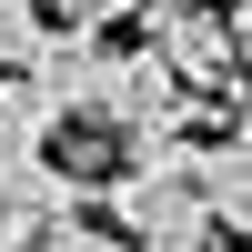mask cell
Returning a JSON list of instances; mask_svg holds the SVG:
<instances>
[{
	"instance_id": "cell-1",
	"label": "cell",
	"mask_w": 252,
	"mask_h": 252,
	"mask_svg": "<svg viewBox=\"0 0 252 252\" xmlns=\"http://www.w3.org/2000/svg\"><path fill=\"white\" fill-rule=\"evenodd\" d=\"M202 152H172V161H121L101 182V222L121 242H182V252H212V212H202Z\"/></svg>"
},
{
	"instance_id": "cell-2",
	"label": "cell",
	"mask_w": 252,
	"mask_h": 252,
	"mask_svg": "<svg viewBox=\"0 0 252 252\" xmlns=\"http://www.w3.org/2000/svg\"><path fill=\"white\" fill-rule=\"evenodd\" d=\"M141 51L172 61V81L192 101H232L242 91V40H232V10H212V0H141Z\"/></svg>"
},
{
	"instance_id": "cell-3",
	"label": "cell",
	"mask_w": 252,
	"mask_h": 252,
	"mask_svg": "<svg viewBox=\"0 0 252 252\" xmlns=\"http://www.w3.org/2000/svg\"><path fill=\"white\" fill-rule=\"evenodd\" d=\"M71 212H81V182L61 172L51 152H31V161L0 172V252H31L40 232H61Z\"/></svg>"
},
{
	"instance_id": "cell-4",
	"label": "cell",
	"mask_w": 252,
	"mask_h": 252,
	"mask_svg": "<svg viewBox=\"0 0 252 252\" xmlns=\"http://www.w3.org/2000/svg\"><path fill=\"white\" fill-rule=\"evenodd\" d=\"M192 172H202V212H212L222 232L252 242V141H212Z\"/></svg>"
},
{
	"instance_id": "cell-5",
	"label": "cell",
	"mask_w": 252,
	"mask_h": 252,
	"mask_svg": "<svg viewBox=\"0 0 252 252\" xmlns=\"http://www.w3.org/2000/svg\"><path fill=\"white\" fill-rule=\"evenodd\" d=\"M51 131H61V111L31 91V81H0V172L10 161H31V152H51Z\"/></svg>"
},
{
	"instance_id": "cell-6",
	"label": "cell",
	"mask_w": 252,
	"mask_h": 252,
	"mask_svg": "<svg viewBox=\"0 0 252 252\" xmlns=\"http://www.w3.org/2000/svg\"><path fill=\"white\" fill-rule=\"evenodd\" d=\"M40 40H51V10H40V0H0V81L31 71Z\"/></svg>"
},
{
	"instance_id": "cell-7",
	"label": "cell",
	"mask_w": 252,
	"mask_h": 252,
	"mask_svg": "<svg viewBox=\"0 0 252 252\" xmlns=\"http://www.w3.org/2000/svg\"><path fill=\"white\" fill-rule=\"evenodd\" d=\"M31 252H131V242H121V232H111V222H101V212H71V222H61V232H40Z\"/></svg>"
},
{
	"instance_id": "cell-8",
	"label": "cell",
	"mask_w": 252,
	"mask_h": 252,
	"mask_svg": "<svg viewBox=\"0 0 252 252\" xmlns=\"http://www.w3.org/2000/svg\"><path fill=\"white\" fill-rule=\"evenodd\" d=\"M40 10H51L61 31H101V20H121V10H141V0H40Z\"/></svg>"
},
{
	"instance_id": "cell-9",
	"label": "cell",
	"mask_w": 252,
	"mask_h": 252,
	"mask_svg": "<svg viewBox=\"0 0 252 252\" xmlns=\"http://www.w3.org/2000/svg\"><path fill=\"white\" fill-rule=\"evenodd\" d=\"M232 141H252V81L232 91Z\"/></svg>"
},
{
	"instance_id": "cell-10",
	"label": "cell",
	"mask_w": 252,
	"mask_h": 252,
	"mask_svg": "<svg viewBox=\"0 0 252 252\" xmlns=\"http://www.w3.org/2000/svg\"><path fill=\"white\" fill-rule=\"evenodd\" d=\"M232 40H242V61H252V0H232Z\"/></svg>"
}]
</instances>
